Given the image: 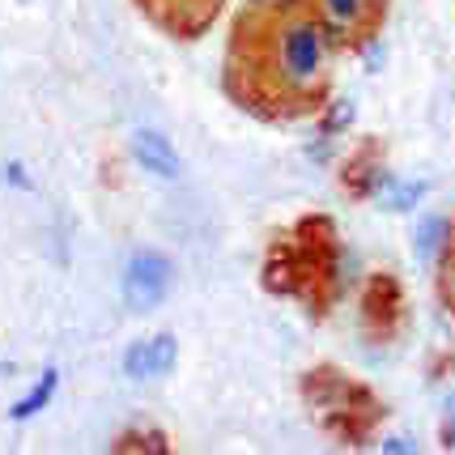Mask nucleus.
<instances>
[{"label":"nucleus","mask_w":455,"mask_h":455,"mask_svg":"<svg viewBox=\"0 0 455 455\" xmlns=\"http://www.w3.org/2000/svg\"><path fill=\"white\" fill-rule=\"evenodd\" d=\"M328 56H332V43H328L315 13L277 9L273 68H277V81L290 94H315L323 73H328Z\"/></svg>","instance_id":"1"},{"label":"nucleus","mask_w":455,"mask_h":455,"mask_svg":"<svg viewBox=\"0 0 455 455\" xmlns=\"http://www.w3.org/2000/svg\"><path fill=\"white\" fill-rule=\"evenodd\" d=\"M171 281H175V264L171 256H162L154 247H137L128 264H124V277H119V298L132 315H154L166 294H171Z\"/></svg>","instance_id":"2"},{"label":"nucleus","mask_w":455,"mask_h":455,"mask_svg":"<svg viewBox=\"0 0 455 455\" xmlns=\"http://www.w3.org/2000/svg\"><path fill=\"white\" fill-rule=\"evenodd\" d=\"M315 18L332 47L357 43L362 30L375 21V0H315Z\"/></svg>","instance_id":"3"},{"label":"nucleus","mask_w":455,"mask_h":455,"mask_svg":"<svg viewBox=\"0 0 455 455\" xmlns=\"http://www.w3.org/2000/svg\"><path fill=\"white\" fill-rule=\"evenodd\" d=\"M128 154H132V162H137L145 175H154V179L175 183L183 175V158H179L175 140L166 137L162 128H137L132 140H128Z\"/></svg>","instance_id":"4"},{"label":"nucleus","mask_w":455,"mask_h":455,"mask_svg":"<svg viewBox=\"0 0 455 455\" xmlns=\"http://www.w3.org/2000/svg\"><path fill=\"white\" fill-rule=\"evenodd\" d=\"M413 251H417V259L443 268L455 256V221L443 218V213H426L413 226Z\"/></svg>","instance_id":"5"},{"label":"nucleus","mask_w":455,"mask_h":455,"mask_svg":"<svg viewBox=\"0 0 455 455\" xmlns=\"http://www.w3.org/2000/svg\"><path fill=\"white\" fill-rule=\"evenodd\" d=\"M56 392H60V371H56V366H47V371L35 379V387H30L21 400H13V404H9V421H18V426L35 421L39 413H47V404L56 400Z\"/></svg>","instance_id":"6"},{"label":"nucleus","mask_w":455,"mask_h":455,"mask_svg":"<svg viewBox=\"0 0 455 455\" xmlns=\"http://www.w3.org/2000/svg\"><path fill=\"white\" fill-rule=\"evenodd\" d=\"M426 196H430V183H426V179H400V175H392V179H387V188L375 196V204H379V209H387V213H413Z\"/></svg>","instance_id":"7"},{"label":"nucleus","mask_w":455,"mask_h":455,"mask_svg":"<svg viewBox=\"0 0 455 455\" xmlns=\"http://www.w3.org/2000/svg\"><path fill=\"white\" fill-rule=\"evenodd\" d=\"M396 175V171H387L383 162H354L349 166V175H345V188H349V196L357 200H375L383 188H387V179Z\"/></svg>","instance_id":"8"},{"label":"nucleus","mask_w":455,"mask_h":455,"mask_svg":"<svg viewBox=\"0 0 455 455\" xmlns=\"http://www.w3.org/2000/svg\"><path fill=\"white\" fill-rule=\"evenodd\" d=\"M354 119H357V102L354 99H332L323 111H319V132L337 140L340 132H349V128H354Z\"/></svg>","instance_id":"9"},{"label":"nucleus","mask_w":455,"mask_h":455,"mask_svg":"<svg viewBox=\"0 0 455 455\" xmlns=\"http://www.w3.org/2000/svg\"><path fill=\"white\" fill-rule=\"evenodd\" d=\"M119 371L124 379H132V383H154V357H149V337L145 340H132L124 357H119Z\"/></svg>","instance_id":"10"},{"label":"nucleus","mask_w":455,"mask_h":455,"mask_svg":"<svg viewBox=\"0 0 455 455\" xmlns=\"http://www.w3.org/2000/svg\"><path fill=\"white\" fill-rule=\"evenodd\" d=\"M149 357H154V383L158 379H171L179 366V340L171 332H154L149 337Z\"/></svg>","instance_id":"11"},{"label":"nucleus","mask_w":455,"mask_h":455,"mask_svg":"<svg viewBox=\"0 0 455 455\" xmlns=\"http://www.w3.org/2000/svg\"><path fill=\"white\" fill-rule=\"evenodd\" d=\"M357 281H362V259L354 251H337V294L354 290Z\"/></svg>","instance_id":"12"},{"label":"nucleus","mask_w":455,"mask_h":455,"mask_svg":"<svg viewBox=\"0 0 455 455\" xmlns=\"http://www.w3.org/2000/svg\"><path fill=\"white\" fill-rule=\"evenodd\" d=\"M0 179H4L9 188H18V192H35V175L26 171V162H21V158H4V162H0Z\"/></svg>","instance_id":"13"},{"label":"nucleus","mask_w":455,"mask_h":455,"mask_svg":"<svg viewBox=\"0 0 455 455\" xmlns=\"http://www.w3.org/2000/svg\"><path fill=\"white\" fill-rule=\"evenodd\" d=\"M379 451H387V455H413L421 451V443L409 435H387V438H379Z\"/></svg>","instance_id":"14"},{"label":"nucleus","mask_w":455,"mask_h":455,"mask_svg":"<svg viewBox=\"0 0 455 455\" xmlns=\"http://www.w3.org/2000/svg\"><path fill=\"white\" fill-rule=\"evenodd\" d=\"M443 447H455V387L443 396Z\"/></svg>","instance_id":"15"},{"label":"nucleus","mask_w":455,"mask_h":455,"mask_svg":"<svg viewBox=\"0 0 455 455\" xmlns=\"http://www.w3.org/2000/svg\"><path fill=\"white\" fill-rule=\"evenodd\" d=\"M307 158L315 162V166H328V162H332V137L319 132L315 140H307Z\"/></svg>","instance_id":"16"},{"label":"nucleus","mask_w":455,"mask_h":455,"mask_svg":"<svg viewBox=\"0 0 455 455\" xmlns=\"http://www.w3.org/2000/svg\"><path fill=\"white\" fill-rule=\"evenodd\" d=\"M362 43V64H366V73H379L383 68V43L379 39H357Z\"/></svg>","instance_id":"17"},{"label":"nucleus","mask_w":455,"mask_h":455,"mask_svg":"<svg viewBox=\"0 0 455 455\" xmlns=\"http://www.w3.org/2000/svg\"><path fill=\"white\" fill-rule=\"evenodd\" d=\"M268 4H273V9H302L307 0H268Z\"/></svg>","instance_id":"18"},{"label":"nucleus","mask_w":455,"mask_h":455,"mask_svg":"<svg viewBox=\"0 0 455 455\" xmlns=\"http://www.w3.org/2000/svg\"><path fill=\"white\" fill-rule=\"evenodd\" d=\"M447 264H455V256H451V259H447Z\"/></svg>","instance_id":"19"}]
</instances>
